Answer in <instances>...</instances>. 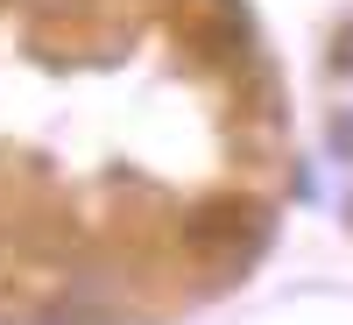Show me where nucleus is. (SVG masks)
<instances>
[{
    "label": "nucleus",
    "instance_id": "f257e3e1",
    "mask_svg": "<svg viewBox=\"0 0 353 325\" xmlns=\"http://www.w3.org/2000/svg\"><path fill=\"white\" fill-rule=\"evenodd\" d=\"M248 205L241 198H219V205H205V213H191L184 219V241L191 248H226V241H241V233H248Z\"/></svg>",
    "mask_w": 353,
    "mask_h": 325
},
{
    "label": "nucleus",
    "instance_id": "f03ea898",
    "mask_svg": "<svg viewBox=\"0 0 353 325\" xmlns=\"http://www.w3.org/2000/svg\"><path fill=\"white\" fill-rule=\"evenodd\" d=\"M339 64H353V28H346V36H339Z\"/></svg>",
    "mask_w": 353,
    "mask_h": 325
}]
</instances>
